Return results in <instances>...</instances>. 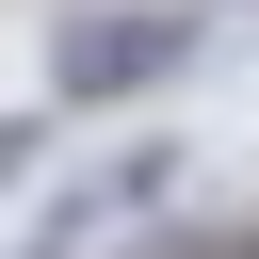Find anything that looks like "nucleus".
Segmentation results:
<instances>
[{"label":"nucleus","mask_w":259,"mask_h":259,"mask_svg":"<svg viewBox=\"0 0 259 259\" xmlns=\"http://www.w3.org/2000/svg\"><path fill=\"white\" fill-rule=\"evenodd\" d=\"M178 65H194V16H178V0H97V16H65V32H49L65 113H97V97H162Z\"/></svg>","instance_id":"nucleus-1"},{"label":"nucleus","mask_w":259,"mask_h":259,"mask_svg":"<svg viewBox=\"0 0 259 259\" xmlns=\"http://www.w3.org/2000/svg\"><path fill=\"white\" fill-rule=\"evenodd\" d=\"M130 259H243V227H162V243H130Z\"/></svg>","instance_id":"nucleus-2"},{"label":"nucleus","mask_w":259,"mask_h":259,"mask_svg":"<svg viewBox=\"0 0 259 259\" xmlns=\"http://www.w3.org/2000/svg\"><path fill=\"white\" fill-rule=\"evenodd\" d=\"M243 259H259V210H243Z\"/></svg>","instance_id":"nucleus-3"}]
</instances>
